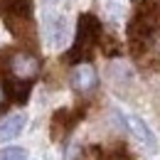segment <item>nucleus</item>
Segmentation results:
<instances>
[{
	"label": "nucleus",
	"mask_w": 160,
	"mask_h": 160,
	"mask_svg": "<svg viewBox=\"0 0 160 160\" xmlns=\"http://www.w3.org/2000/svg\"><path fill=\"white\" fill-rule=\"evenodd\" d=\"M25 123H27V116H25V113H10V116H5V118L0 121V143L15 140L22 133Z\"/></svg>",
	"instance_id": "0eeeda50"
},
{
	"label": "nucleus",
	"mask_w": 160,
	"mask_h": 160,
	"mask_svg": "<svg viewBox=\"0 0 160 160\" xmlns=\"http://www.w3.org/2000/svg\"><path fill=\"white\" fill-rule=\"evenodd\" d=\"M118 118L123 121V126L128 128V133L138 140L145 150L158 153V138H155V133L150 131V126L140 118V116H136V113H121V111H118Z\"/></svg>",
	"instance_id": "20e7f679"
},
{
	"label": "nucleus",
	"mask_w": 160,
	"mask_h": 160,
	"mask_svg": "<svg viewBox=\"0 0 160 160\" xmlns=\"http://www.w3.org/2000/svg\"><path fill=\"white\" fill-rule=\"evenodd\" d=\"M74 123H77V118H72V111L59 108V111L52 116V126H49L52 138H54V140H62L69 131H72V126H74Z\"/></svg>",
	"instance_id": "1a4fd4ad"
},
{
	"label": "nucleus",
	"mask_w": 160,
	"mask_h": 160,
	"mask_svg": "<svg viewBox=\"0 0 160 160\" xmlns=\"http://www.w3.org/2000/svg\"><path fill=\"white\" fill-rule=\"evenodd\" d=\"M101 40V22L91 15V12H84L77 22V35H74V44H72V52H69V62H86L91 57L94 47Z\"/></svg>",
	"instance_id": "f03ea898"
},
{
	"label": "nucleus",
	"mask_w": 160,
	"mask_h": 160,
	"mask_svg": "<svg viewBox=\"0 0 160 160\" xmlns=\"http://www.w3.org/2000/svg\"><path fill=\"white\" fill-rule=\"evenodd\" d=\"M10 69L18 79H35L37 72H40V62L35 54H27V52H20L15 54L12 62H10Z\"/></svg>",
	"instance_id": "423d86ee"
},
{
	"label": "nucleus",
	"mask_w": 160,
	"mask_h": 160,
	"mask_svg": "<svg viewBox=\"0 0 160 160\" xmlns=\"http://www.w3.org/2000/svg\"><path fill=\"white\" fill-rule=\"evenodd\" d=\"M18 79V77H15ZM8 94L15 103H25L30 99V79H18V81H10L8 84Z\"/></svg>",
	"instance_id": "9d476101"
},
{
	"label": "nucleus",
	"mask_w": 160,
	"mask_h": 160,
	"mask_svg": "<svg viewBox=\"0 0 160 160\" xmlns=\"http://www.w3.org/2000/svg\"><path fill=\"white\" fill-rule=\"evenodd\" d=\"M47 35H49V42H52L54 47H64V44H67V37H69L67 18H62V15L47 18Z\"/></svg>",
	"instance_id": "6e6552de"
},
{
	"label": "nucleus",
	"mask_w": 160,
	"mask_h": 160,
	"mask_svg": "<svg viewBox=\"0 0 160 160\" xmlns=\"http://www.w3.org/2000/svg\"><path fill=\"white\" fill-rule=\"evenodd\" d=\"M0 160H27V153L22 148H2L0 150Z\"/></svg>",
	"instance_id": "9b49d317"
},
{
	"label": "nucleus",
	"mask_w": 160,
	"mask_h": 160,
	"mask_svg": "<svg viewBox=\"0 0 160 160\" xmlns=\"http://www.w3.org/2000/svg\"><path fill=\"white\" fill-rule=\"evenodd\" d=\"M0 12L15 37H22L32 27V0H0Z\"/></svg>",
	"instance_id": "7ed1b4c3"
},
{
	"label": "nucleus",
	"mask_w": 160,
	"mask_h": 160,
	"mask_svg": "<svg viewBox=\"0 0 160 160\" xmlns=\"http://www.w3.org/2000/svg\"><path fill=\"white\" fill-rule=\"evenodd\" d=\"M96 84H99V74H96V69L91 64L81 62V64L74 67V72H72V86H74V91L89 94V91L96 89Z\"/></svg>",
	"instance_id": "39448f33"
},
{
	"label": "nucleus",
	"mask_w": 160,
	"mask_h": 160,
	"mask_svg": "<svg viewBox=\"0 0 160 160\" xmlns=\"http://www.w3.org/2000/svg\"><path fill=\"white\" fill-rule=\"evenodd\" d=\"M160 32V0H140L131 25H128V40H131V49L140 54L150 40Z\"/></svg>",
	"instance_id": "f257e3e1"
},
{
	"label": "nucleus",
	"mask_w": 160,
	"mask_h": 160,
	"mask_svg": "<svg viewBox=\"0 0 160 160\" xmlns=\"http://www.w3.org/2000/svg\"><path fill=\"white\" fill-rule=\"evenodd\" d=\"M0 101H2V91H0Z\"/></svg>",
	"instance_id": "f8f14e48"
}]
</instances>
